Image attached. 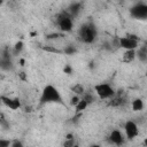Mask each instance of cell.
Wrapping results in <instances>:
<instances>
[{"label":"cell","mask_w":147,"mask_h":147,"mask_svg":"<svg viewBox=\"0 0 147 147\" xmlns=\"http://www.w3.org/2000/svg\"><path fill=\"white\" fill-rule=\"evenodd\" d=\"M61 101L62 98L56 87H54L53 85H47L44 87L40 96V103H51V102L57 103Z\"/></svg>","instance_id":"6da1fadb"},{"label":"cell","mask_w":147,"mask_h":147,"mask_svg":"<svg viewBox=\"0 0 147 147\" xmlns=\"http://www.w3.org/2000/svg\"><path fill=\"white\" fill-rule=\"evenodd\" d=\"M78 34H79V38L83 42H86V44H91L94 41L95 37H96V31H95V28L91 24H84L80 26L79 31H78Z\"/></svg>","instance_id":"7a4b0ae2"},{"label":"cell","mask_w":147,"mask_h":147,"mask_svg":"<svg viewBox=\"0 0 147 147\" xmlns=\"http://www.w3.org/2000/svg\"><path fill=\"white\" fill-rule=\"evenodd\" d=\"M94 90H95L98 96L101 98V99H110L115 95L114 88L109 84H105V83L98 84V85H95Z\"/></svg>","instance_id":"3957f363"},{"label":"cell","mask_w":147,"mask_h":147,"mask_svg":"<svg viewBox=\"0 0 147 147\" xmlns=\"http://www.w3.org/2000/svg\"><path fill=\"white\" fill-rule=\"evenodd\" d=\"M57 25L60 28V30L64 31V32H69L72 30V20L71 16L67 13H62L57 16Z\"/></svg>","instance_id":"277c9868"},{"label":"cell","mask_w":147,"mask_h":147,"mask_svg":"<svg viewBox=\"0 0 147 147\" xmlns=\"http://www.w3.org/2000/svg\"><path fill=\"white\" fill-rule=\"evenodd\" d=\"M130 14L132 17L138 18V20L147 18V3H144V2L137 3L130 9Z\"/></svg>","instance_id":"5b68a950"},{"label":"cell","mask_w":147,"mask_h":147,"mask_svg":"<svg viewBox=\"0 0 147 147\" xmlns=\"http://www.w3.org/2000/svg\"><path fill=\"white\" fill-rule=\"evenodd\" d=\"M124 131H125V134H126V138L127 139H134L138 133H139V129H138V125L133 122V121H127L124 125Z\"/></svg>","instance_id":"8992f818"},{"label":"cell","mask_w":147,"mask_h":147,"mask_svg":"<svg viewBox=\"0 0 147 147\" xmlns=\"http://www.w3.org/2000/svg\"><path fill=\"white\" fill-rule=\"evenodd\" d=\"M118 45L124 48L125 51H131V49H136L137 46H138V41L137 40H133L131 38H129L127 36L125 37H121L118 39Z\"/></svg>","instance_id":"52a82bcc"},{"label":"cell","mask_w":147,"mask_h":147,"mask_svg":"<svg viewBox=\"0 0 147 147\" xmlns=\"http://www.w3.org/2000/svg\"><path fill=\"white\" fill-rule=\"evenodd\" d=\"M1 100L3 102V105H6L8 108H10L11 110H16L20 108L21 103H20V100L17 98H9V96H5L2 95L1 96Z\"/></svg>","instance_id":"ba28073f"},{"label":"cell","mask_w":147,"mask_h":147,"mask_svg":"<svg viewBox=\"0 0 147 147\" xmlns=\"http://www.w3.org/2000/svg\"><path fill=\"white\" fill-rule=\"evenodd\" d=\"M109 140H110V142H113L114 145L121 146V145H123V142H124L123 133H122L119 130H113V131L110 132Z\"/></svg>","instance_id":"9c48e42d"},{"label":"cell","mask_w":147,"mask_h":147,"mask_svg":"<svg viewBox=\"0 0 147 147\" xmlns=\"http://www.w3.org/2000/svg\"><path fill=\"white\" fill-rule=\"evenodd\" d=\"M136 57H137V52H136V49L125 51V53L123 54V60H124L125 62H132Z\"/></svg>","instance_id":"30bf717a"},{"label":"cell","mask_w":147,"mask_h":147,"mask_svg":"<svg viewBox=\"0 0 147 147\" xmlns=\"http://www.w3.org/2000/svg\"><path fill=\"white\" fill-rule=\"evenodd\" d=\"M82 8V5L79 2H75L70 6V16H76Z\"/></svg>","instance_id":"8fae6325"},{"label":"cell","mask_w":147,"mask_h":147,"mask_svg":"<svg viewBox=\"0 0 147 147\" xmlns=\"http://www.w3.org/2000/svg\"><path fill=\"white\" fill-rule=\"evenodd\" d=\"M142 108H144V102H142L141 99H136V100L132 101V109L134 111H139Z\"/></svg>","instance_id":"7c38bea8"},{"label":"cell","mask_w":147,"mask_h":147,"mask_svg":"<svg viewBox=\"0 0 147 147\" xmlns=\"http://www.w3.org/2000/svg\"><path fill=\"white\" fill-rule=\"evenodd\" d=\"M63 146H64V147H75V146H76L75 139H74V136H72V134H68V136H67Z\"/></svg>","instance_id":"4fadbf2b"},{"label":"cell","mask_w":147,"mask_h":147,"mask_svg":"<svg viewBox=\"0 0 147 147\" xmlns=\"http://www.w3.org/2000/svg\"><path fill=\"white\" fill-rule=\"evenodd\" d=\"M72 91H74V92L76 93V95H78V96H79V95L83 96V95L85 94V92H84L85 90H84V86H83L82 84H76V85L72 87Z\"/></svg>","instance_id":"5bb4252c"},{"label":"cell","mask_w":147,"mask_h":147,"mask_svg":"<svg viewBox=\"0 0 147 147\" xmlns=\"http://www.w3.org/2000/svg\"><path fill=\"white\" fill-rule=\"evenodd\" d=\"M87 106H88V103H87V102H86V101H85V100L82 98V99H80V101L78 102V105H77L75 108H76V111H77V113H80V111L85 110Z\"/></svg>","instance_id":"9a60e30c"},{"label":"cell","mask_w":147,"mask_h":147,"mask_svg":"<svg viewBox=\"0 0 147 147\" xmlns=\"http://www.w3.org/2000/svg\"><path fill=\"white\" fill-rule=\"evenodd\" d=\"M137 56L138 59H140L141 61H146L147 60V52L145 49H139L137 52Z\"/></svg>","instance_id":"2e32d148"},{"label":"cell","mask_w":147,"mask_h":147,"mask_svg":"<svg viewBox=\"0 0 147 147\" xmlns=\"http://www.w3.org/2000/svg\"><path fill=\"white\" fill-rule=\"evenodd\" d=\"M11 142L6 139H0V147H10Z\"/></svg>","instance_id":"e0dca14e"},{"label":"cell","mask_w":147,"mask_h":147,"mask_svg":"<svg viewBox=\"0 0 147 147\" xmlns=\"http://www.w3.org/2000/svg\"><path fill=\"white\" fill-rule=\"evenodd\" d=\"M22 48H23V42L18 41V42H16V45L14 47V51H15V53H20L22 51Z\"/></svg>","instance_id":"ac0fdd59"},{"label":"cell","mask_w":147,"mask_h":147,"mask_svg":"<svg viewBox=\"0 0 147 147\" xmlns=\"http://www.w3.org/2000/svg\"><path fill=\"white\" fill-rule=\"evenodd\" d=\"M79 101H80V98H79L78 95H75L74 98H71V100H70V103H71L72 106H75V107H76V106L78 105V102H79Z\"/></svg>","instance_id":"d6986e66"},{"label":"cell","mask_w":147,"mask_h":147,"mask_svg":"<svg viewBox=\"0 0 147 147\" xmlns=\"http://www.w3.org/2000/svg\"><path fill=\"white\" fill-rule=\"evenodd\" d=\"M75 52H76V48L72 47V46H69V47H67L64 49V53H67V54H74Z\"/></svg>","instance_id":"ffe728a7"},{"label":"cell","mask_w":147,"mask_h":147,"mask_svg":"<svg viewBox=\"0 0 147 147\" xmlns=\"http://www.w3.org/2000/svg\"><path fill=\"white\" fill-rule=\"evenodd\" d=\"M10 147H24V146H23L22 141H20V140H15L14 142H11V146H10Z\"/></svg>","instance_id":"44dd1931"},{"label":"cell","mask_w":147,"mask_h":147,"mask_svg":"<svg viewBox=\"0 0 147 147\" xmlns=\"http://www.w3.org/2000/svg\"><path fill=\"white\" fill-rule=\"evenodd\" d=\"M44 49H45V51H48V52H53V53H60V52H61V51H59L57 48H53V47H47V46H46V47H44Z\"/></svg>","instance_id":"7402d4cb"},{"label":"cell","mask_w":147,"mask_h":147,"mask_svg":"<svg viewBox=\"0 0 147 147\" xmlns=\"http://www.w3.org/2000/svg\"><path fill=\"white\" fill-rule=\"evenodd\" d=\"M64 71H67V72H70V71H71V69H70L69 67H67V68L64 69Z\"/></svg>","instance_id":"603a6c76"},{"label":"cell","mask_w":147,"mask_h":147,"mask_svg":"<svg viewBox=\"0 0 147 147\" xmlns=\"http://www.w3.org/2000/svg\"><path fill=\"white\" fill-rule=\"evenodd\" d=\"M91 147H101V146H99V145H92Z\"/></svg>","instance_id":"cb8c5ba5"},{"label":"cell","mask_w":147,"mask_h":147,"mask_svg":"<svg viewBox=\"0 0 147 147\" xmlns=\"http://www.w3.org/2000/svg\"><path fill=\"white\" fill-rule=\"evenodd\" d=\"M75 147H78V146H77V145H76V146H75Z\"/></svg>","instance_id":"d4e9b609"},{"label":"cell","mask_w":147,"mask_h":147,"mask_svg":"<svg viewBox=\"0 0 147 147\" xmlns=\"http://www.w3.org/2000/svg\"><path fill=\"white\" fill-rule=\"evenodd\" d=\"M146 75H147V71H146Z\"/></svg>","instance_id":"484cf974"}]
</instances>
